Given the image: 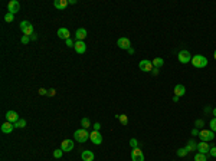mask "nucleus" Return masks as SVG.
Masks as SVG:
<instances>
[{
	"label": "nucleus",
	"instance_id": "f257e3e1",
	"mask_svg": "<svg viewBox=\"0 0 216 161\" xmlns=\"http://www.w3.org/2000/svg\"><path fill=\"white\" fill-rule=\"evenodd\" d=\"M89 135H91V134L88 132V129L79 128V129H77V131L74 132V138L77 139L78 143H85V141L89 139Z\"/></svg>",
	"mask_w": 216,
	"mask_h": 161
},
{
	"label": "nucleus",
	"instance_id": "f03ea898",
	"mask_svg": "<svg viewBox=\"0 0 216 161\" xmlns=\"http://www.w3.org/2000/svg\"><path fill=\"white\" fill-rule=\"evenodd\" d=\"M192 65H193L194 68H205L206 65H207V59H206L203 55H196L192 58Z\"/></svg>",
	"mask_w": 216,
	"mask_h": 161
},
{
	"label": "nucleus",
	"instance_id": "7ed1b4c3",
	"mask_svg": "<svg viewBox=\"0 0 216 161\" xmlns=\"http://www.w3.org/2000/svg\"><path fill=\"white\" fill-rule=\"evenodd\" d=\"M199 137L202 141L207 143V141H212V139L215 138V132H213L212 129H202L199 132Z\"/></svg>",
	"mask_w": 216,
	"mask_h": 161
},
{
	"label": "nucleus",
	"instance_id": "20e7f679",
	"mask_svg": "<svg viewBox=\"0 0 216 161\" xmlns=\"http://www.w3.org/2000/svg\"><path fill=\"white\" fill-rule=\"evenodd\" d=\"M177 59L180 63H187V62L192 61V55H190L189 50H180L177 55Z\"/></svg>",
	"mask_w": 216,
	"mask_h": 161
},
{
	"label": "nucleus",
	"instance_id": "39448f33",
	"mask_svg": "<svg viewBox=\"0 0 216 161\" xmlns=\"http://www.w3.org/2000/svg\"><path fill=\"white\" fill-rule=\"evenodd\" d=\"M7 10H9V13H12V15H16L17 12L20 10V3H19L17 0H10V2L7 3Z\"/></svg>",
	"mask_w": 216,
	"mask_h": 161
},
{
	"label": "nucleus",
	"instance_id": "423d86ee",
	"mask_svg": "<svg viewBox=\"0 0 216 161\" xmlns=\"http://www.w3.org/2000/svg\"><path fill=\"white\" fill-rule=\"evenodd\" d=\"M139 68L143 71V72H151L153 69H154V66H153V62L151 61H147V59H144V61H141L139 63Z\"/></svg>",
	"mask_w": 216,
	"mask_h": 161
},
{
	"label": "nucleus",
	"instance_id": "0eeeda50",
	"mask_svg": "<svg viewBox=\"0 0 216 161\" xmlns=\"http://www.w3.org/2000/svg\"><path fill=\"white\" fill-rule=\"evenodd\" d=\"M131 160L133 161H144V154L139 147L131 150Z\"/></svg>",
	"mask_w": 216,
	"mask_h": 161
},
{
	"label": "nucleus",
	"instance_id": "6e6552de",
	"mask_svg": "<svg viewBox=\"0 0 216 161\" xmlns=\"http://www.w3.org/2000/svg\"><path fill=\"white\" fill-rule=\"evenodd\" d=\"M89 139H91L92 144L100 145L101 143H102V135H101V132H98V131H92L91 135H89Z\"/></svg>",
	"mask_w": 216,
	"mask_h": 161
},
{
	"label": "nucleus",
	"instance_id": "1a4fd4ad",
	"mask_svg": "<svg viewBox=\"0 0 216 161\" xmlns=\"http://www.w3.org/2000/svg\"><path fill=\"white\" fill-rule=\"evenodd\" d=\"M117 46H118L120 49L128 50L130 48H131V42H130V39H128V38H120V39H118V42H117Z\"/></svg>",
	"mask_w": 216,
	"mask_h": 161
},
{
	"label": "nucleus",
	"instance_id": "9d476101",
	"mask_svg": "<svg viewBox=\"0 0 216 161\" xmlns=\"http://www.w3.org/2000/svg\"><path fill=\"white\" fill-rule=\"evenodd\" d=\"M19 119H20V118H19V115H17V112H15V111H7L6 112V121L7 122L16 124Z\"/></svg>",
	"mask_w": 216,
	"mask_h": 161
},
{
	"label": "nucleus",
	"instance_id": "9b49d317",
	"mask_svg": "<svg viewBox=\"0 0 216 161\" xmlns=\"http://www.w3.org/2000/svg\"><path fill=\"white\" fill-rule=\"evenodd\" d=\"M61 150L65 153H69V151H72L74 150V141L72 139H63L62 141V144H61Z\"/></svg>",
	"mask_w": 216,
	"mask_h": 161
},
{
	"label": "nucleus",
	"instance_id": "f8f14e48",
	"mask_svg": "<svg viewBox=\"0 0 216 161\" xmlns=\"http://www.w3.org/2000/svg\"><path fill=\"white\" fill-rule=\"evenodd\" d=\"M74 49H75V52L77 53H85V50H87V45H85V42L84 40H77L75 42V46H74Z\"/></svg>",
	"mask_w": 216,
	"mask_h": 161
},
{
	"label": "nucleus",
	"instance_id": "ddd939ff",
	"mask_svg": "<svg viewBox=\"0 0 216 161\" xmlns=\"http://www.w3.org/2000/svg\"><path fill=\"white\" fill-rule=\"evenodd\" d=\"M68 5H69V0H55V2H53V6H55V9H59V10H63V9H67Z\"/></svg>",
	"mask_w": 216,
	"mask_h": 161
},
{
	"label": "nucleus",
	"instance_id": "4468645a",
	"mask_svg": "<svg viewBox=\"0 0 216 161\" xmlns=\"http://www.w3.org/2000/svg\"><path fill=\"white\" fill-rule=\"evenodd\" d=\"M13 129H15V125H13L12 122L6 121L5 124H2V132H3V134H10Z\"/></svg>",
	"mask_w": 216,
	"mask_h": 161
},
{
	"label": "nucleus",
	"instance_id": "2eb2a0df",
	"mask_svg": "<svg viewBox=\"0 0 216 161\" xmlns=\"http://www.w3.org/2000/svg\"><path fill=\"white\" fill-rule=\"evenodd\" d=\"M81 158H82L84 161H94L95 156H94V153H92V151L85 150V151H82V154H81Z\"/></svg>",
	"mask_w": 216,
	"mask_h": 161
},
{
	"label": "nucleus",
	"instance_id": "dca6fc26",
	"mask_svg": "<svg viewBox=\"0 0 216 161\" xmlns=\"http://www.w3.org/2000/svg\"><path fill=\"white\" fill-rule=\"evenodd\" d=\"M186 94V88H184V85H182V83H179V85H176L174 86V95L176 96H183V95Z\"/></svg>",
	"mask_w": 216,
	"mask_h": 161
},
{
	"label": "nucleus",
	"instance_id": "f3484780",
	"mask_svg": "<svg viewBox=\"0 0 216 161\" xmlns=\"http://www.w3.org/2000/svg\"><path fill=\"white\" fill-rule=\"evenodd\" d=\"M197 150H199V153H202V154H206V153H209L211 147H209V144H207V143L202 141V143H199V144H197Z\"/></svg>",
	"mask_w": 216,
	"mask_h": 161
},
{
	"label": "nucleus",
	"instance_id": "a211bd4d",
	"mask_svg": "<svg viewBox=\"0 0 216 161\" xmlns=\"http://www.w3.org/2000/svg\"><path fill=\"white\" fill-rule=\"evenodd\" d=\"M75 38H77V40H84L85 38H87V30H85L84 28L77 29V32H75Z\"/></svg>",
	"mask_w": 216,
	"mask_h": 161
},
{
	"label": "nucleus",
	"instance_id": "6ab92c4d",
	"mask_svg": "<svg viewBox=\"0 0 216 161\" xmlns=\"http://www.w3.org/2000/svg\"><path fill=\"white\" fill-rule=\"evenodd\" d=\"M58 36H59V38H61V39H69V30H68L67 28H61L59 29V30H58Z\"/></svg>",
	"mask_w": 216,
	"mask_h": 161
},
{
	"label": "nucleus",
	"instance_id": "aec40b11",
	"mask_svg": "<svg viewBox=\"0 0 216 161\" xmlns=\"http://www.w3.org/2000/svg\"><path fill=\"white\" fill-rule=\"evenodd\" d=\"M151 62H153V66H154V68H159V69H160V68L164 65V61H163V58H154V59H153Z\"/></svg>",
	"mask_w": 216,
	"mask_h": 161
},
{
	"label": "nucleus",
	"instance_id": "412c9836",
	"mask_svg": "<svg viewBox=\"0 0 216 161\" xmlns=\"http://www.w3.org/2000/svg\"><path fill=\"white\" fill-rule=\"evenodd\" d=\"M196 148H197V144L194 143L193 139H190V141H187V145H186V150H187L189 153H190V151H194Z\"/></svg>",
	"mask_w": 216,
	"mask_h": 161
},
{
	"label": "nucleus",
	"instance_id": "4be33fe9",
	"mask_svg": "<svg viewBox=\"0 0 216 161\" xmlns=\"http://www.w3.org/2000/svg\"><path fill=\"white\" fill-rule=\"evenodd\" d=\"M22 32H23V36H29L30 38L33 35V25H29L28 28L25 29V30H22Z\"/></svg>",
	"mask_w": 216,
	"mask_h": 161
},
{
	"label": "nucleus",
	"instance_id": "5701e85b",
	"mask_svg": "<svg viewBox=\"0 0 216 161\" xmlns=\"http://www.w3.org/2000/svg\"><path fill=\"white\" fill-rule=\"evenodd\" d=\"M81 127H82L84 129H88V128L91 127V122H89L88 118H82V119H81Z\"/></svg>",
	"mask_w": 216,
	"mask_h": 161
},
{
	"label": "nucleus",
	"instance_id": "b1692460",
	"mask_svg": "<svg viewBox=\"0 0 216 161\" xmlns=\"http://www.w3.org/2000/svg\"><path fill=\"white\" fill-rule=\"evenodd\" d=\"M194 161H207V157H206V154L197 153V154L194 156Z\"/></svg>",
	"mask_w": 216,
	"mask_h": 161
},
{
	"label": "nucleus",
	"instance_id": "393cba45",
	"mask_svg": "<svg viewBox=\"0 0 216 161\" xmlns=\"http://www.w3.org/2000/svg\"><path fill=\"white\" fill-rule=\"evenodd\" d=\"M13 125H15V128H25L26 127V121H25L23 118H20V119H19L16 124H13Z\"/></svg>",
	"mask_w": 216,
	"mask_h": 161
},
{
	"label": "nucleus",
	"instance_id": "a878e982",
	"mask_svg": "<svg viewBox=\"0 0 216 161\" xmlns=\"http://www.w3.org/2000/svg\"><path fill=\"white\" fill-rule=\"evenodd\" d=\"M118 119H120V122H121L122 125H127L128 124V117L124 115V114H122V115H118Z\"/></svg>",
	"mask_w": 216,
	"mask_h": 161
},
{
	"label": "nucleus",
	"instance_id": "bb28decb",
	"mask_svg": "<svg viewBox=\"0 0 216 161\" xmlns=\"http://www.w3.org/2000/svg\"><path fill=\"white\" fill-rule=\"evenodd\" d=\"M189 154V151L186 150V147H184V148H179L177 150V156L179 157H186Z\"/></svg>",
	"mask_w": 216,
	"mask_h": 161
},
{
	"label": "nucleus",
	"instance_id": "cd10ccee",
	"mask_svg": "<svg viewBox=\"0 0 216 161\" xmlns=\"http://www.w3.org/2000/svg\"><path fill=\"white\" fill-rule=\"evenodd\" d=\"M13 19H15V15H12V13H6V16H5V22L6 23H10V22H13Z\"/></svg>",
	"mask_w": 216,
	"mask_h": 161
},
{
	"label": "nucleus",
	"instance_id": "c85d7f7f",
	"mask_svg": "<svg viewBox=\"0 0 216 161\" xmlns=\"http://www.w3.org/2000/svg\"><path fill=\"white\" fill-rule=\"evenodd\" d=\"M29 25H32L29 20H23V22H20V30H25V29L28 28Z\"/></svg>",
	"mask_w": 216,
	"mask_h": 161
},
{
	"label": "nucleus",
	"instance_id": "c756f323",
	"mask_svg": "<svg viewBox=\"0 0 216 161\" xmlns=\"http://www.w3.org/2000/svg\"><path fill=\"white\" fill-rule=\"evenodd\" d=\"M62 154H63V151H62L61 148H59V150H55V151H53V157H55V158H61Z\"/></svg>",
	"mask_w": 216,
	"mask_h": 161
},
{
	"label": "nucleus",
	"instance_id": "7c9ffc66",
	"mask_svg": "<svg viewBox=\"0 0 216 161\" xmlns=\"http://www.w3.org/2000/svg\"><path fill=\"white\" fill-rule=\"evenodd\" d=\"M209 125H211V129H212V131H213V132H216V118H213V119H212Z\"/></svg>",
	"mask_w": 216,
	"mask_h": 161
},
{
	"label": "nucleus",
	"instance_id": "2f4dec72",
	"mask_svg": "<svg viewBox=\"0 0 216 161\" xmlns=\"http://www.w3.org/2000/svg\"><path fill=\"white\" fill-rule=\"evenodd\" d=\"M130 145H131L133 148H137V145H139V141H137L135 138H131V139H130Z\"/></svg>",
	"mask_w": 216,
	"mask_h": 161
},
{
	"label": "nucleus",
	"instance_id": "473e14b6",
	"mask_svg": "<svg viewBox=\"0 0 216 161\" xmlns=\"http://www.w3.org/2000/svg\"><path fill=\"white\" fill-rule=\"evenodd\" d=\"M65 43H67V46H69V48H74V46H75V42H74V40H72L71 38L65 40Z\"/></svg>",
	"mask_w": 216,
	"mask_h": 161
},
{
	"label": "nucleus",
	"instance_id": "72a5a7b5",
	"mask_svg": "<svg viewBox=\"0 0 216 161\" xmlns=\"http://www.w3.org/2000/svg\"><path fill=\"white\" fill-rule=\"evenodd\" d=\"M92 128H94V131H98V132H100L101 131V124L100 122H95L94 125H92Z\"/></svg>",
	"mask_w": 216,
	"mask_h": 161
},
{
	"label": "nucleus",
	"instance_id": "f704fd0d",
	"mask_svg": "<svg viewBox=\"0 0 216 161\" xmlns=\"http://www.w3.org/2000/svg\"><path fill=\"white\" fill-rule=\"evenodd\" d=\"M48 92H49V91H46L45 88H40V89L38 91V94H39V95H42V96H43V95H48Z\"/></svg>",
	"mask_w": 216,
	"mask_h": 161
},
{
	"label": "nucleus",
	"instance_id": "c9c22d12",
	"mask_svg": "<svg viewBox=\"0 0 216 161\" xmlns=\"http://www.w3.org/2000/svg\"><path fill=\"white\" fill-rule=\"evenodd\" d=\"M29 40H30V38H29V36H22V43L23 45H28Z\"/></svg>",
	"mask_w": 216,
	"mask_h": 161
},
{
	"label": "nucleus",
	"instance_id": "e433bc0d",
	"mask_svg": "<svg viewBox=\"0 0 216 161\" xmlns=\"http://www.w3.org/2000/svg\"><path fill=\"white\" fill-rule=\"evenodd\" d=\"M209 154H211L212 157H216V147H212L211 150H209Z\"/></svg>",
	"mask_w": 216,
	"mask_h": 161
},
{
	"label": "nucleus",
	"instance_id": "4c0bfd02",
	"mask_svg": "<svg viewBox=\"0 0 216 161\" xmlns=\"http://www.w3.org/2000/svg\"><path fill=\"white\" fill-rule=\"evenodd\" d=\"M48 95H49V96H55V95H56V91H55V89H50L49 92H48Z\"/></svg>",
	"mask_w": 216,
	"mask_h": 161
},
{
	"label": "nucleus",
	"instance_id": "58836bf2",
	"mask_svg": "<svg viewBox=\"0 0 216 161\" xmlns=\"http://www.w3.org/2000/svg\"><path fill=\"white\" fill-rule=\"evenodd\" d=\"M199 129H196V128H193V129H192V135H199Z\"/></svg>",
	"mask_w": 216,
	"mask_h": 161
},
{
	"label": "nucleus",
	"instance_id": "ea45409f",
	"mask_svg": "<svg viewBox=\"0 0 216 161\" xmlns=\"http://www.w3.org/2000/svg\"><path fill=\"white\" fill-rule=\"evenodd\" d=\"M151 72H153V75H154V76H157V75H159V68H154Z\"/></svg>",
	"mask_w": 216,
	"mask_h": 161
},
{
	"label": "nucleus",
	"instance_id": "a19ab883",
	"mask_svg": "<svg viewBox=\"0 0 216 161\" xmlns=\"http://www.w3.org/2000/svg\"><path fill=\"white\" fill-rule=\"evenodd\" d=\"M196 125H197V127H202V125H203V121H196Z\"/></svg>",
	"mask_w": 216,
	"mask_h": 161
},
{
	"label": "nucleus",
	"instance_id": "79ce46f5",
	"mask_svg": "<svg viewBox=\"0 0 216 161\" xmlns=\"http://www.w3.org/2000/svg\"><path fill=\"white\" fill-rule=\"evenodd\" d=\"M30 39H32V40H36V39H38V35H32V36H30Z\"/></svg>",
	"mask_w": 216,
	"mask_h": 161
},
{
	"label": "nucleus",
	"instance_id": "37998d69",
	"mask_svg": "<svg viewBox=\"0 0 216 161\" xmlns=\"http://www.w3.org/2000/svg\"><path fill=\"white\" fill-rule=\"evenodd\" d=\"M128 53H130V55H133V53H134V49H133V48H130V49H128Z\"/></svg>",
	"mask_w": 216,
	"mask_h": 161
},
{
	"label": "nucleus",
	"instance_id": "c03bdc74",
	"mask_svg": "<svg viewBox=\"0 0 216 161\" xmlns=\"http://www.w3.org/2000/svg\"><path fill=\"white\" fill-rule=\"evenodd\" d=\"M179 101V96H176V95H174V96H173V102H177Z\"/></svg>",
	"mask_w": 216,
	"mask_h": 161
},
{
	"label": "nucleus",
	"instance_id": "a18cd8bd",
	"mask_svg": "<svg viewBox=\"0 0 216 161\" xmlns=\"http://www.w3.org/2000/svg\"><path fill=\"white\" fill-rule=\"evenodd\" d=\"M213 115H215V118H216V108L213 109Z\"/></svg>",
	"mask_w": 216,
	"mask_h": 161
},
{
	"label": "nucleus",
	"instance_id": "49530a36",
	"mask_svg": "<svg viewBox=\"0 0 216 161\" xmlns=\"http://www.w3.org/2000/svg\"><path fill=\"white\" fill-rule=\"evenodd\" d=\"M213 58H215V61H216V50H215V53H213Z\"/></svg>",
	"mask_w": 216,
	"mask_h": 161
}]
</instances>
